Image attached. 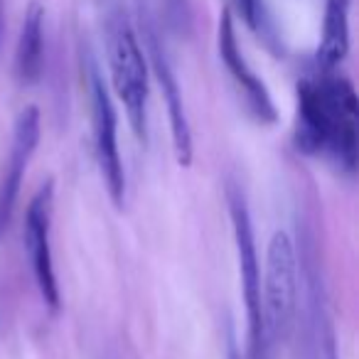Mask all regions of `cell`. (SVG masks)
Instances as JSON below:
<instances>
[{"mask_svg":"<svg viewBox=\"0 0 359 359\" xmlns=\"http://www.w3.org/2000/svg\"><path fill=\"white\" fill-rule=\"evenodd\" d=\"M359 101L344 76L323 72L298 81L295 143L303 153L327 155L347 172L357 168Z\"/></svg>","mask_w":359,"mask_h":359,"instance_id":"cell-1","label":"cell"},{"mask_svg":"<svg viewBox=\"0 0 359 359\" xmlns=\"http://www.w3.org/2000/svg\"><path fill=\"white\" fill-rule=\"evenodd\" d=\"M111 84L140 143L148 140V62L126 13L116 11L106 25Z\"/></svg>","mask_w":359,"mask_h":359,"instance_id":"cell-2","label":"cell"},{"mask_svg":"<svg viewBox=\"0 0 359 359\" xmlns=\"http://www.w3.org/2000/svg\"><path fill=\"white\" fill-rule=\"evenodd\" d=\"M229 202L231 229H234L236 259H239L241 293L246 303V320H249V359H271V339L264 323V300H261V264L256 254V236L251 226V215L246 207L244 192L231 185L226 190Z\"/></svg>","mask_w":359,"mask_h":359,"instance_id":"cell-3","label":"cell"},{"mask_svg":"<svg viewBox=\"0 0 359 359\" xmlns=\"http://www.w3.org/2000/svg\"><path fill=\"white\" fill-rule=\"evenodd\" d=\"M261 300H264V323L271 344L285 342L293 332L295 313H298V256L293 239L285 231H276L266 249Z\"/></svg>","mask_w":359,"mask_h":359,"instance_id":"cell-4","label":"cell"},{"mask_svg":"<svg viewBox=\"0 0 359 359\" xmlns=\"http://www.w3.org/2000/svg\"><path fill=\"white\" fill-rule=\"evenodd\" d=\"M89 91H91V121H94V145L101 175L106 180V190L116 207H123L126 200V172L118 153V118L111 94L99 74L96 65L89 67Z\"/></svg>","mask_w":359,"mask_h":359,"instance_id":"cell-5","label":"cell"},{"mask_svg":"<svg viewBox=\"0 0 359 359\" xmlns=\"http://www.w3.org/2000/svg\"><path fill=\"white\" fill-rule=\"evenodd\" d=\"M52 180L32 195L25 212V249L30 256L32 273H35L37 288L42 300L52 313L60 310V285L55 276V261H52V244H50V219H52Z\"/></svg>","mask_w":359,"mask_h":359,"instance_id":"cell-6","label":"cell"},{"mask_svg":"<svg viewBox=\"0 0 359 359\" xmlns=\"http://www.w3.org/2000/svg\"><path fill=\"white\" fill-rule=\"evenodd\" d=\"M37 143H40V111H37V106H27L15 118L11 153H8L3 172H0V234L11 224L22 177H25L27 163L35 155Z\"/></svg>","mask_w":359,"mask_h":359,"instance_id":"cell-7","label":"cell"},{"mask_svg":"<svg viewBox=\"0 0 359 359\" xmlns=\"http://www.w3.org/2000/svg\"><path fill=\"white\" fill-rule=\"evenodd\" d=\"M145 42H148V52H150V67H153V74L160 84L163 91L165 106H168V116H170V130H172V148H175V158L182 168H190L192 163V128H190V118H187L185 111V101H182V91H180L177 76H175L172 67L168 62L163 45L158 40V32L155 27H145Z\"/></svg>","mask_w":359,"mask_h":359,"instance_id":"cell-8","label":"cell"},{"mask_svg":"<svg viewBox=\"0 0 359 359\" xmlns=\"http://www.w3.org/2000/svg\"><path fill=\"white\" fill-rule=\"evenodd\" d=\"M217 42H219V57H222V62H224L226 72H229L231 79L236 81V86L244 91V99H246V104H249V109L254 111V116L261 123H276L278 114H276L273 99H271L266 84L254 74L249 62L244 60V52H241L239 40H236V27H234V20H231L229 11L222 13Z\"/></svg>","mask_w":359,"mask_h":359,"instance_id":"cell-9","label":"cell"},{"mask_svg":"<svg viewBox=\"0 0 359 359\" xmlns=\"http://www.w3.org/2000/svg\"><path fill=\"white\" fill-rule=\"evenodd\" d=\"M42 69H45V8L40 0H30L15 45V76L22 86H32L40 81Z\"/></svg>","mask_w":359,"mask_h":359,"instance_id":"cell-10","label":"cell"},{"mask_svg":"<svg viewBox=\"0 0 359 359\" xmlns=\"http://www.w3.org/2000/svg\"><path fill=\"white\" fill-rule=\"evenodd\" d=\"M349 52V0H327L323 18V40L318 47L320 72H332Z\"/></svg>","mask_w":359,"mask_h":359,"instance_id":"cell-11","label":"cell"},{"mask_svg":"<svg viewBox=\"0 0 359 359\" xmlns=\"http://www.w3.org/2000/svg\"><path fill=\"white\" fill-rule=\"evenodd\" d=\"M163 18L170 32L180 37H187L192 30V6L190 0H160Z\"/></svg>","mask_w":359,"mask_h":359,"instance_id":"cell-12","label":"cell"},{"mask_svg":"<svg viewBox=\"0 0 359 359\" xmlns=\"http://www.w3.org/2000/svg\"><path fill=\"white\" fill-rule=\"evenodd\" d=\"M239 3V11L244 13V20L254 27L256 32L266 30V20H264V8H261V0H236Z\"/></svg>","mask_w":359,"mask_h":359,"instance_id":"cell-13","label":"cell"},{"mask_svg":"<svg viewBox=\"0 0 359 359\" xmlns=\"http://www.w3.org/2000/svg\"><path fill=\"white\" fill-rule=\"evenodd\" d=\"M0 35H3V0H0Z\"/></svg>","mask_w":359,"mask_h":359,"instance_id":"cell-14","label":"cell"},{"mask_svg":"<svg viewBox=\"0 0 359 359\" xmlns=\"http://www.w3.org/2000/svg\"><path fill=\"white\" fill-rule=\"evenodd\" d=\"M229 359H239V357H236V352H234V347H231V354H229Z\"/></svg>","mask_w":359,"mask_h":359,"instance_id":"cell-15","label":"cell"}]
</instances>
